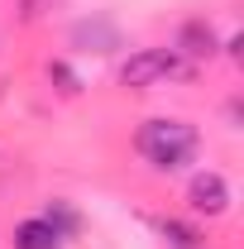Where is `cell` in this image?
<instances>
[{
    "label": "cell",
    "instance_id": "obj_2",
    "mask_svg": "<svg viewBox=\"0 0 244 249\" xmlns=\"http://www.w3.org/2000/svg\"><path fill=\"white\" fill-rule=\"evenodd\" d=\"M196 67L177 53V48H139V53H129L120 67V87L129 91H149L158 82H177V77H192Z\"/></svg>",
    "mask_w": 244,
    "mask_h": 249
},
{
    "label": "cell",
    "instance_id": "obj_4",
    "mask_svg": "<svg viewBox=\"0 0 244 249\" xmlns=\"http://www.w3.org/2000/svg\"><path fill=\"white\" fill-rule=\"evenodd\" d=\"M177 53H182L187 62L192 58H211L215 53V29L206 24V19H187L182 34H177Z\"/></svg>",
    "mask_w": 244,
    "mask_h": 249
},
{
    "label": "cell",
    "instance_id": "obj_1",
    "mask_svg": "<svg viewBox=\"0 0 244 249\" xmlns=\"http://www.w3.org/2000/svg\"><path fill=\"white\" fill-rule=\"evenodd\" d=\"M134 149L149 158V168H158V173H182L187 163H196V154H201V134H196V124H187V120L158 115V120L139 124Z\"/></svg>",
    "mask_w": 244,
    "mask_h": 249
},
{
    "label": "cell",
    "instance_id": "obj_6",
    "mask_svg": "<svg viewBox=\"0 0 244 249\" xmlns=\"http://www.w3.org/2000/svg\"><path fill=\"white\" fill-rule=\"evenodd\" d=\"M158 235H163L173 249H201V230H196V225H187V220H173V216L158 220Z\"/></svg>",
    "mask_w": 244,
    "mask_h": 249
},
{
    "label": "cell",
    "instance_id": "obj_3",
    "mask_svg": "<svg viewBox=\"0 0 244 249\" xmlns=\"http://www.w3.org/2000/svg\"><path fill=\"white\" fill-rule=\"evenodd\" d=\"M187 206L196 211V216H225L230 211V182L206 168V173H196L192 182H187Z\"/></svg>",
    "mask_w": 244,
    "mask_h": 249
},
{
    "label": "cell",
    "instance_id": "obj_5",
    "mask_svg": "<svg viewBox=\"0 0 244 249\" xmlns=\"http://www.w3.org/2000/svg\"><path fill=\"white\" fill-rule=\"evenodd\" d=\"M15 249H62V235L43 216H34V220L15 225Z\"/></svg>",
    "mask_w": 244,
    "mask_h": 249
},
{
    "label": "cell",
    "instance_id": "obj_8",
    "mask_svg": "<svg viewBox=\"0 0 244 249\" xmlns=\"http://www.w3.org/2000/svg\"><path fill=\"white\" fill-rule=\"evenodd\" d=\"M48 77L58 82V91H62V96H77V91H82V82H77V72H72L67 62H48Z\"/></svg>",
    "mask_w": 244,
    "mask_h": 249
},
{
    "label": "cell",
    "instance_id": "obj_7",
    "mask_svg": "<svg viewBox=\"0 0 244 249\" xmlns=\"http://www.w3.org/2000/svg\"><path fill=\"white\" fill-rule=\"evenodd\" d=\"M48 225H53V230H58L62 240H67V230H77V211H72V206H62V201H53V206H48Z\"/></svg>",
    "mask_w": 244,
    "mask_h": 249
}]
</instances>
